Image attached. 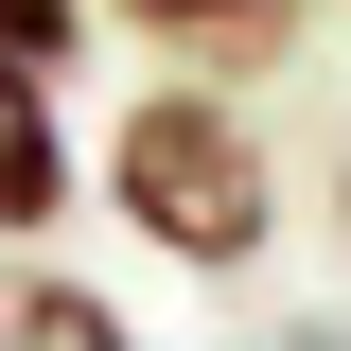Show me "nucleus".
Segmentation results:
<instances>
[{
    "label": "nucleus",
    "mask_w": 351,
    "mask_h": 351,
    "mask_svg": "<svg viewBox=\"0 0 351 351\" xmlns=\"http://www.w3.org/2000/svg\"><path fill=\"white\" fill-rule=\"evenodd\" d=\"M106 211L141 228L158 263H193V281H246L263 246H281V141L228 106L211 71H158V88H123L106 106Z\"/></svg>",
    "instance_id": "1"
},
{
    "label": "nucleus",
    "mask_w": 351,
    "mask_h": 351,
    "mask_svg": "<svg viewBox=\"0 0 351 351\" xmlns=\"http://www.w3.org/2000/svg\"><path fill=\"white\" fill-rule=\"evenodd\" d=\"M0 351H141V316L106 299L88 263H53V246L0 228Z\"/></svg>",
    "instance_id": "2"
},
{
    "label": "nucleus",
    "mask_w": 351,
    "mask_h": 351,
    "mask_svg": "<svg viewBox=\"0 0 351 351\" xmlns=\"http://www.w3.org/2000/svg\"><path fill=\"white\" fill-rule=\"evenodd\" d=\"M0 228H18V246L71 228V106H53V71H18V53H0Z\"/></svg>",
    "instance_id": "3"
},
{
    "label": "nucleus",
    "mask_w": 351,
    "mask_h": 351,
    "mask_svg": "<svg viewBox=\"0 0 351 351\" xmlns=\"http://www.w3.org/2000/svg\"><path fill=\"white\" fill-rule=\"evenodd\" d=\"M88 18H123V36H158L176 71L211 53V88H228V71H263V53L299 36V0H88Z\"/></svg>",
    "instance_id": "4"
},
{
    "label": "nucleus",
    "mask_w": 351,
    "mask_h": 351,
    "mask_svg": "<svg viewBox=\"0 0 351 351\" xmlns=\"http://www.w3.org/2000/svg\"><path fill=\"white\" fill-rule=\"evenodd\" d=\"M106 36V18H88V0H0V53H18V71H53L71 88V53Z\"/></svg>",
    "instance_id": "5"
},
{
    "label": "nucleus",
    "mask_w": 351,
    "mask_h": 351,
    "mask_svg": "<svg viewBox=\"0 0 351 351\" xmlns=\"http://www.w3.org/2000/svg\"><path fill=\"white\" fill-rule=\"evenodd\" d=\"M334 246H351V141H334Z\"/></svg>",
    "instance_id": "6"
}]
</instances>
